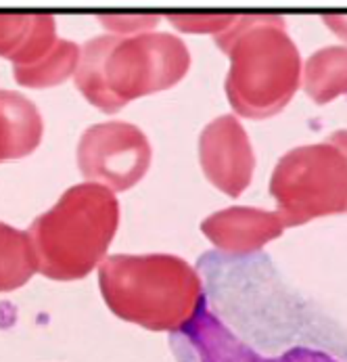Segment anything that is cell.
Listing matches in <instances>:
<instances>
[{"instance_id": "2", "label": "cell", "mask_w": 347, "mask_h": 362, "mask_svg": "<svg viewBox=\"0 0 347 362\" xmlns=\"http://www.w3.org/2000/svg\"><path fill=\"white\" fill-rule=\"evenodd\" d=\"M191 69V52L174 34L97 36L82 49L76 86L100 111L115 113L139 97L176 86Z\"/></svg>"}, {"instance_id": "4", "label": "cell", "mask_w": 347, "mask_h": 362, "mask_svg": "<svg viewBox=\"0 0 347 362\" xmlns=\"http://www.w3.org/2000/svg\"><path fill=\"white\" fill-rule=\"evenodd\" d=\"M119 226V202L111 189L82 182L38 216L28 237L38 270L52 281H80L100 262Z\"/></svg>"}, {"instance_id": "5", "label": "cell", "mask_w": 347, "mask_h": 362, "mask_svg": "<svg viewBox=\"0 0 347 362\" xmlns=\"http://www.w3.org/2000/svg\"><path fill=\"white\" fill-rule=\"evenodd\" d=\"M270 193L285 226L347 214V156L329 141L295 147L278 159Z\"/></svg>"}, {"instance_id": "6", "label": "cell", "mask_w": 347, "mask_h": 362, "mask_svg": "<svg viewBox=\"0 0 347 362\" xmlns=\"http://www.w3.org/2000/svg\"><path fill=\"white\" fill-rule=\"evenodd\" d=\"M147 134L128 122H105L84 130L78 143V165L88 182L111 191H128L139 185L151 165Z\"/></svg>"}, {"instance_id": "17", "label": "cell", "mask_w": 347, "mask_h": 362, "mask_svg": "<svg viewBox=\"0 0 347 362\" xmlns=\"http://www.w3.org/2000/svg\"><path fill=\"white\" fill-rule=\"evenodd\" d=\"M322 23L347 42V15H322Z\"/></svg>"}, {"instance_id": "10", "label": "cell", "mask_w": 347, "mask_h": 362, "mask_svg": "<svg viewBox=\"0 0 347 362\" xmlns=\"http://www.w3.org/2000/svg\"><path fill=\"white\" fill-rule=\"evenodd\" d=\"M57 21L47 13H0V57L13 67L40 61L57 42Z\"/></svg>"}, {"instance_id": "8", "label": "cell", "mask_w": 347, "mask_h": 362, "mask_svg": "<svg viewBox=\"0 0 347 362\" xmlns=\"http://www.w3.org/2000/svg\"><path fill=\"white\" fill-rule=\"evenodd\" d=\"M199 161L205 178L228 197H239L251 185L255 153L247 130L235 115H220L203 128Z\"/></svg>"}, {"instance_id": "9", "label": "cell", "mask_w": 347, "mask_h": 362, "mask_svg": "<svg viewBox=\"0 0 347 362\" xmlns=\"http://www.w3.org/2000/svg\"><path fill=\"white\" fill-rule=\"evenodd\" d=\"M285 222L278 211L257 207H226L201 222L203 235L226 254L245 256L261 250L266 243L285 233Z\"/></svg>"}, {"instance_id": "14", "label": "cell", "mask_w": 347, "mask_h": 362, "mask_svg": "<svg viewBox=\"0 0 347 362\" xmlns=\"http://www.w3.org/2000/svg\"><path fill=\"white\" fill-rule=\"evenodd\" d=\"M38 270L28 233L0 222V293L23 287Z\"/></svg>"}, {"instance_id": "16", "label": "cell", "mask_w": 347, "mask_h": 362, "mask_svg": "<svg viewBox=\"0 0 347 362\" xmlns=\"http://www.w3.org/2000/svg\"><path fill=\"white\" fill-rule=\"evenodd\" d=\"M100 23H105L109 30L117 32L119 36H134V34H145L151 32L157 23V15H109L99 17Z\"/></svg>"}, {"instance_id": "15", "label": "cell", "mask_w": 347, "mask_h": 362, "mask_svg": "<svg viewBox=\"0 0 347 362\" xmlns=\"http://www.w3.org/2000/svg\"><path fill=\"white\" fill-rule=\"evenodd\" d=\"M235 15H167V21L182 32L193 34H220L233 23Z\"/></svg>"}, {"instance_id": "11", "label": "cell", "mask_w": 347, "mask_h": 362, "mask_svg": "<svg viewBox=\"0 0 347 362\" xmlns=\"http://www.w3.org/2000/svg\"><path fill=\"white\" fill-rule=\"evenodd\" d=\"M45 122L38 107L15 90H0V161H13L38 149Z\"/></svg>"}, {"instance_id": "7", "label": "cell", "mask_w": 347, "mask_h": 362, "mask_svg": "<svg viewBox=\"0 0 347 362\" xmlns=\"http://www.w3.org/2000/svg\"><path fill=\"white\" fill-rule=\"evenodd\" d=\"M180 362H339L314 348H293L281 356H261L243 344L207 308L172 341Z\"/></svg>"}, {"instance_id": "13", "label": "cell", "mask_w": 347, "mask_h": 362, "mask_svg": "<svg viewBox=\"0 0 347 362\" xmlns=\"http://www.w3.org/2000/svg\"><path fill=\"white\" fill-rule=\"evenodd\" d=\"M82 49L69 40H57L49 54L30 65L13 67L15 82L25 88H50L63 84L69 76H76Z\"/></svg>"}, {"instance_id": "12", "label": "cell", "mask_w": 347, "mask_h": 362, "mask_svg": "<svg viewBox=\"0 0 347 362\" xmlns=\"http://www.w3.org/2000/svg\"><path fill=\"white\" fill-rule=\"evenodd\" d=\"M303 90L316 105L347 95V47H324L303 63Z\"/></svg>"}, {"instance_id": "1", "label": "cell", "mask_w": 347, "mask_h": 362, "mask_svg": "<svg viewBox=\"0 0 347 362\" xmlns=\"http://www.w3.org/2000/svg\"><path fill=\"white\" fill-rule=\"evenodd\" d=\"M216 45L230 59L226 97L241 117L266 119L291 103L303 61L283 17L235 15L233 23L216 34Z\"/></svg>"}, {"instance_id": "18", "label": "cell", "mask_w": 347, "mask_h": 362, "mask_svg": "<svg viewBox=\"0 0 347 362\" xmlns=\"http://www.w3.org/2000/svg\"><path fill=\"white\" fill-rule=\"evenodd\" d=\"M329 143L337 145V147L347 156V130H337V132H333V134L329 136Z\"/></svg>"}, {"instance_id": "3", "label": "cell", "mask_w": 347, "mask_h": 362, "mask_svg": "<svg viewBox=\"0 0 347 362\" xmlns=\"http://www.w3.org/2000/svg\"><path fill=\"white\" fill-rule=\"evenodd\" d=\"M109 310L149 331L182 333L205 308L197 270L172 254H119L99 266Z\"/></svg>"}]
</instances>
